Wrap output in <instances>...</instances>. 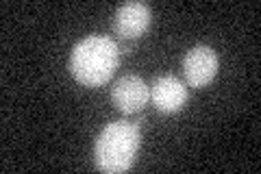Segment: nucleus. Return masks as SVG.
<instances>
[{
	"instance_id": "20e7f679",
	"label": "nucleus",
	"mask_w": 261,
	"mask_h": 174,
	"mask_svg": "<svg viewBox=\"0 0 261 174\" xmlns=\"http://www.w3.org/2000/svg\"><path fill=\"white\" fill-rule=\"evenodd\" d=\"M150 9L144 3H124L113 15V33L120 41H133L148 29Z\"/></svg>"
},
{
	"instance_id": "f03ea898",
	"label": "nucleus",
	"mask_w": 261,
	"mask_h": 174,
	"mask_svg": "<svg viewBox=\"0 0 261 174\" xmlns=\"http://www.w3.org/2000/svg\"><path fill=\"white\" fill-rule=\"evenodd\" d=\"M140 151V127L130 120L109 122L94 144L96 168L102 172H124Z\"/></svg>"
},
{
	"instance_id": "39448f33",
	"label": "nucleus",
	"mask_w": 261,
	"mask_h": 174,
	"mask_svg": "<svg viewBox=\"0 0 261 174\" xmlns=\"http://www.w3.org/2000/svg\"><path fill=\"white\" fill-rule=\"evenodd\" d=\"M148 96H150L148 85L140 77H133V74L116 81V85L111 89V103L116 105L118 111L126 115L142 111L146 103H148Z\"/></svg>"
},
{
	"instance_id": "423d86ee",
	"label": "nucleus",
	"mask_w": 261,
	"mask_h": 174,
	"mask_svg": "<svg viewBox=\"0 0 261 174\" xmlns=\"http://www.w3.org/2000/svg\"><path fill=\"white\" fill-rule=\"evenodd\" d=\"M150 103L161 113H174L187 103V87L174 77H159L150 85Z\"/></svg>"
},
{
	"instance_id": "7ed1b4c3",
	"label": "nucleus",
	"mask_w": 261,
	"mask_h": 174,
	"mask_svg": "<svg viewBox=\"0 0 261 174\" xmlns=\"http://www.w3.org/2000/svg\"><path fill=\"white\" fill-rule=\"evenodd\" d=\"M218 55L209 46H194L183 57V77L190 87H205L218 74Z\"/></svg>"
},
{
	"instance_id": "f257e3e1",
	"label": "nucleus",
	"mask_w": 261,
	"mask_h": 174,
	"mask_svg": "<svg viewBox=\"0 0 261 174\" xmlns=\"http://www.w3.org/2000/svg\"><path fill=\"white\" fill-rule=\"evenodd\" d=\"M118 41L107 35H89L72 48L70 72L81 85L100 87L107 83L120 63Z\"/></svg>"
}]
</instances>
